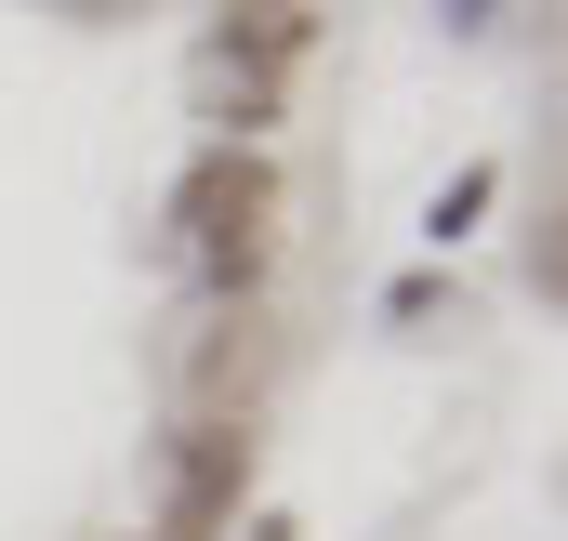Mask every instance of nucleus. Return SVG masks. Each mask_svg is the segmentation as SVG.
I'll return each mask as SVG.
<instances>
[{
  "label": "nucleus",
  "mask_w": 568,
  "mask_h": 541,
  "mask_svg": "<svg viewBox=\"0 0 568 541\" xmlns=\"http://www.w3.org/2000/svg\"><path fill=\"white\" fill-rule=\"evenodd\" d=\"M172 225H185V265L212 277V290H252L265 252H278V172H265L252 145H212V159L185 172Z\"/></svg>",
  "instance_id": "1"
},
{
  "label": "nucleus",
  "mask_w": 568,
  "mask_h": 541,
  "mask_svg": "<svg viewBox=\"0 0 568 541\" xmlns=\"http://www.w3.org/2000/svg\"><path fill=\"white\" fill-rule=\"evenodd\" d=\"M239 476H252V436H239V422H185V436L159 449V502H145L133 541H212L239 516Z\"/></svg>",
  "instance_id": "2"
},
{
  "label": "nucleus",
  "mask_w": 568,
  "mask_h": 541,
  "mask_svg": "<svg viewBox=\"0 0 568 541\" xmlns=\"http://www.w3.org/2000/svg\"><path fill=\"white\" fill-rule=\"evenodd\" d=\"M304 40H317V13H304V0H252V13L225 27V53H212V67H225V80H278Z\"/></svg>",
  "instance_id": "3"
},
{
  "label": "nucleus",
  "mask_w": 568,
  "mask_h": 541,
  "mask_svg": "<svg viewBox=\"0 0 568 541\" xmlns=\"http://www.w3.org/2000/svg\"><path fill=\"white\" fill-rule=\"evenodd\" d=\"M529 277H542V290H556V304H568V212H556V225H542V252H529Z\"/></svg>",
  "instance_id": "4"
}]
</instances>
